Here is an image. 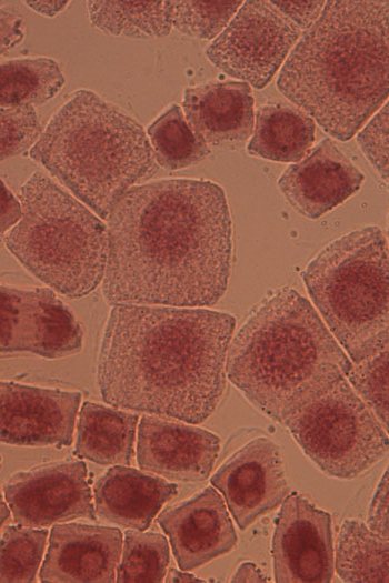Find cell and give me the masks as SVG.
<instances>
[{"label": "cell", "instance_id": "30bf717a", "mask_svg": "<svg viewBox=\"0 0 389 583\" xmlns=\"http://www.w3.org/2000/svg\"><path fill=\"white\" fill-rule=\"evenodd\" d=\"M82 335L74 314L53 290L0 285V353L60 359L82 349Z\"/></svg>", "mask_w": 389, "mask_h": 583}, {"label": "cell", "instance_id": "5b68a950", "mask_svg": "<svg viewBox=\"0 0 389 583\" xmlns=\"http://www.w3.org/2000/svg\"><path fill=\"white\" fill-rule=\"evenodd\" d=\"M30 157L100 219L157 171L142 125L93 91H76L49 120Z\"/></svg>", "mask_w": 389, "mask_h": 583}, {"label": "cell", "instance_id": "484cf974", "mask_svg": "<svg viewBox=\"0 0 389 583\" xmlns=\"http://www.w3.org/2000/svg\"><path fill=\"white\" fill-rule=\"evenodd\" d=\"M156 162L166 170L198 164L210 154L209 145L188 124L180 105L172 103L147 129Z\"/></svg>", "mask_w": 389, "mask_h": 583}, {"label": "cell", "instance_id": "9c48e42d", "mask_svg": "<svg viewBox=\"0 0 389 583\" xmlns=\"http://www.w3.org/2000/svg\"><path fill=\"white\" fill-rule=\"evenodd\" d=\"M301 30L270 1H243L207 48L210 62L256 89L270 83L300 38Z\"/></svg>", "mask_w": 389, "mask_h": 583}, {"label": "cell", "instance_id": "836d02e7", "mask_svg": "<svg viewBox=\"0 0 389 583\" xmlns=\"http://www.w3.org/2000/svg\"><path fill=\"white\" fill-rule=\"evenodd\" d=\"M326 1H270L299 29H309L319 18Z\"/></svg>", "mask_w": 389, "mask_h": 583}, {"label": "cell", "instance_id": "7a4b0ae2", "mask_svg": "<svg viewBox=\"0 0 389 583\" xmlns=\"http://www.w3.org/2000/svg\"><path fill=\"white\" fill-rule=\"evenodd\" d=\"M233 315L202 308L114 304L98 358L103 401L200 424L226 388Z\"/></svg>", "mask_w": 389, "mask_h": 583}, {"label": "cell", "instance_id": "603a6c76", "mask_svg": "<svg viewBox=\"0 0 389 583\" xmlns=\"http://www.w3.org/2000/svg\"><path fill=\"white\" fill-rule=\"evenodd\" d=\"M333 567L343 582L388 583L389 539L362 521L347 519L337 539Z\"/></svg>", "mask_w": 389, "mask_h": 583}, {"label": "cell", "instance_id": "ab89813d", "mask_svg": "<svg viewBox=\"0 0 389 583\" xmlns=\"http://www.w3.org/2000/svg\"><path fill=\"white\" fill-rule=\"evenodd\" d=\"M10 516V509L0 492V529Z\"/></svg>", "mask_w": 389, "mask_h": 583}, {"label": "cell", "instance_id": "d4e9b609", "mask_svg": "<svg viewBox=\"0 0 389 583\" xmlns=\"http://www.w3.org/2000/svg\"><path fill=\"white\" fill-rule=\"evenodd\" d=\"M63 84L61 69L51 58L0 62V109L43 104L54 98Z\"/></svg>", "mask_w": 389, "mask_h": 583}, {"label": "cell", "instance_id": "44dd1931", "mask_svg": "<svg viewBox=\"0 0 389 583\" xmlns=\"http://www.w3.org/2000/svg\"><path fill=\"white\" fill-rule=\"evenodd\" d=\"M139 415L84 402L80 409L74 454L100 465H130Z\"/></svg>", "mask_w": 389, "mask_h": 583}, {"label": "cell", "instance_id": "8fae6325", "mask_svg": "<svg viewBox=\"0 0 389 583\" xmlns=\"http://www.w3.org/2000/svg\"><path fill=\"white\" fill-rule=\"evenodd\" d=\"M87 473L83 461L71 459L13 473L3 486L13 521L44 527L76 519L96 520Z\"/></svg>", "mask_w": 389, "mask_h": 583}, {"label": "cell", "instance_id": "2e32d148", "mask_svg": "<svg viewBox=\"0 0 389 583\" xmlns=\"http://www.w3.org/2000/svg\"><path fill=\"white\" fill-rule=\"evenodd\" d=\"M182 571H191L230 552L237 534L222 496L211 486L159 514Z\"/></svg>", "mask_w": 389, "mask_h": 583}, {"label": "cell", "instance_id": "4316f807", "mask_svg": "<svg viewBox=\"0 0 389 583\" xmlns=\"http://www.w3.org/2000/svg\"><path fill=\"white\" fill-rule=\"evenodd\" d=\"M121 560L116 571L118 583H160L170 562L169 543L154 532L128 530L122 541Z\"/></svg>", "mask_w": 389, "mask_h": 583}, {"label": "cell", "instance_id": "b9f144b4", "mask_svg": "<svg viewBox=\"0 0 389 583\" xmlns=\"http://www.w3.org/2000/svg\"><path fill=\"white\" fill-rule=\"evenodd\" d=\"M1 466H2V463H1V459H0V470H1Z\"/></svg>", "mask_w": 389, "mask_h": 583}, {"label": "cell", "instance_id": "52a82bcc", "mask_svg": "<svg viewBox=\"0 0 389 583\" xmlns=\"http://www.w3.org/2000/svg\"><path fill=\"white\" fill-rule=\"evenodd\" d=\"M322 321L358 363L388 348V240L377 225L335 239L301 273Z\"/></svg>", "mask_w": 389, "mask_h": 583}, {"label": "cell", "instance_id": "8992f818", "mask_svg": "<svg viewBox=\"0 0 389 583\" xmlns=\"http://www.w3.org/2000/svg\"><path fill=\"white\" fill-rule=\"evenodd\" d=\"M19 201L21 218L4 235L8 250L64 296L93 291L104 275L107 224L41 171L23 183Z\"/></svg>", "mask_w": 389, "mask_h": 583}, {"label": "cell", "instance_id": "9a60e30c", "mask_svg": "<svg viewBox=\"0 0 389 583\" xmlns=\"http://www.w3.org/2000/svg\"><path fill=\"white\" fill-rule=\"evenodd\" d=\"M220 450L212 432L157 415H142L138 425L137 463L146 472L171 481L209 478Z\"/></svg>", "mask_w": 389, "mask_h": 583}, {"label": "cell", "instance_id": "e575fe53", "mask_svg": "<svg viewBox=\"0 0 389 583\" xmlns=\"http://www.w3.org/2000/svg\"><path fill=\"white\" fill-rule=\"evenodd\" d=\"M26 29V19L20 13L0 8V56L22 42Z\"/></svg>", "mask_w": 389, "mask_h": 583}, {"label": "cell", "instance_id": "ba28073f", "mask_svg": "<svg viewBox=\"0 0 389 583\" xmlns=\"http://www.w3.org/2000/svg\"><path fill=\"white\" fill-rule=\"evenodd\" d=\"M281 424L323 473L337 479L357 478L388 452V432L346 378Z\"/></svg>", "mask_w": 389, "mask_h": 583}, {"label": "cell", "instance_id": "3957f363", "mask_svg": "<svg viewBox=\"0 0 389 583\" xmlns=\"http://www.w3.org/2000/svg\"><path fill=\"white\" fill-rule=\"evenodd\" d=\"M389 1H326L277 79L279 92L330 137L350 140L389 91Z\"/></svg>", "mask_w": 389, "mask_h": 583}, {"label": "cell", "instance_id": "6da1fadb", "mask_svg": "<svg viewBox=\"0 0 389 583\" xmlns=\"http://www.w3.org/2000/svg\"><path fill=\"white\" fill-rule=\"evenodd\" d=\"M107 221L108 302L203 308L223 296L232 224L218 183L164 179L132 187Z\"/></svg>", "mask_w": 389, "mask_h": 583}, {"label": "cell", "instance_id": "1f68e13d", "mask_svg": "<svg viewBox=\"0 0 389 583\" xmlns=\"http://www.w3.org/2000/svg\"><path fill=\"white\" fill-rule=\"evenodd\" d=\"M389 107L386 102L357 134V142L379 175L388 181Z\"/></svg>", "mask_w": 389, "mask_h": 583}, {"label": "cell", "instance_id": "ac0fdd59", "mask_svg": "<svg viewBox=\"0 0 389 583\" xmlns=\"http://www.w3.org/2000/svg\"><path fill=\"white\" fill-rule=\"evenodd\" d=\"M363 180V173L325 138L282 172L278 187L291 208L316 220L355 194Z\"/></svg>", "mask_w": 389, "mask_h": 583}, {"label": "cell", "instance_id": "7402d4cb", "mask_svg": "<svg viewBox=\"0 0 389 583\" xmlns=\"http://www.w3.org/2000/svg\"><path fill=\"white\" fill-rule=\"evenodd\" d=\"M316 139L311 117L291 102L262 104L256 112L248 153L276 162L296 163L306 157Z\"/></svg>", "mask_w": 389, "mask_h": 583}, {"label": "cell", "instance_id": "4dcf8cb0", "mask_svg": "<svg viewBox=\"0 0 389 583\" xmlns=\"http://www.w3.org/2000/svg\"><path fill=\"white\" fill-rule=\"evenodd\" d=\"M42 133L32 105L0 109V161L31 149Z\"/></svg>", "mask_w": 389, "mask_h": 583}, {"label": "cell", "instance_id": "8d00e7d4", "mask_svg": "<svg viewBox=\"0 0 389 583\" xmlns=\"http://www.w3.org/2000/svg\"><path fill=\"white\" fill-rule=\"evenodd\" d=\"M268 579L263 575L260 569L251 562L241 563L231 575L230 582H267Z\"/></svg>", "mask_w": 389, "mask_h": 583}, {"label": "cell", "instance_id": "cb8c5ba5", "mask_svg": "<svg viewBox=\"0 0 389 583\" xmlns=\"http://www.w3.org/2000/svg\"><path fill=\"white\" fill-rule=\"evenodd\" d=\"M91 24L116 37L151 39L172 29L173 1H88Z\"/></svg>", "mask_w": 389, "mask_h": 583}, {"label": "cell", "instance_id": "f546056e", "mask_svg": "<svg viewBox=\"0 0 389 583\" xmlns=\"http://www.w3.org/2000/svg\"><path fill=\"white\" fill-rule=\"evenodd\" d=\"M389 352H380L351 366L348 382L353 391L367 404L383 429H389Z\"/></svg>", "mask_w": 389, "mask_h": 583}, {"label": "cell", "instance_id": "83f0119b", "mask_svg": "<svg viewBox=\"0 0 389 583\" xmlns=\"http://www.w3.org/2000/svg\"><path fill=\"white\" fill-rule=\"evenodd\" d=\"M47 537V529L7 526L0 539V582H36Z\"/></svg>", "mask_w": 389, "mask_h": 583}, {"label": "cell", "instance_id": "d6a6232c", "mask_svg": "<svg viewBox=\"0 0 389 583\" xmlns=\"http://www.w3.org/2000/svg\"><path fill=\"white\" fill-rule=\"evenodd\" d=\"M367 526L381 536L389 539V482L387 468L371 499L367 515Z\"/></svg>", "mask_w": 389, "mask_h": 583}, {"label": "cell", "instance_id": "d590c367", "mask_svg": "<svg viewBox=\"0 0 389 583\" xmlns=\"http://www.w3.org/2000/svg\"><path fill=\"white\" fill-rule=\"evenodd\" d=\"M21 218L19 199L0 179V237H3Z\"/></svg>", "mask_w": 389, "mask_h": 583}, {"label": "cell", "instance_id": "ffe728a7", "mask_svg": "<svg viewBox=\"0 0 389 583\" xmlns=\"http://www.w3.org/2000/svg\"><path fill=\"white\" fill-rule=\"evenodd\" d=\"M178 485L129 465H112L93 487L94 513L126 529L147 530Z\"/></svg>", "mask_w": 389, "mask_h": 583}, {"label": "cell", "instance_id": "d6986e66", "mask_svg": "<svg viewBox=\"0 0 389 583\" xmlns=\"http://www.w3.org/2000/svg\"><path fill=\"white\" fill-rule=\"evenodd\" d=\"M182 111L207 144L245 142L253 132L251 87L242 81H210L186 88Z\"/></svg>", "mask_w": 389, "mask_h": 583}, {"label": "cell", "instance_id": "277c9868", "mask_svg": "<svg viewBox=\"0 0 389 583\" xmlns=\"http://www.w3.org/2000/svg\"><path fill=\"white\" fill-rule=\"evenodd\" d=\"M231 339L226 376L279 423L352 366L318 311L291 288L263 299Z\"/></svg>", "mask_w": 389, "mask_h": 583}, {"label": "cell", "instance_id": "7c38bea8", "mask_svg": "<svg viewBox=\"0 0 389 583\" xmlns=\"http://www.w3.org/2000/svg\"><path fill=\"white\" fill-rule=\"evenodd\" d=\"M275 520L271 554L279 583H329L333 576L331 516L293 492Z\"/></svg>", "mask_w": 389, "mask_h": 583}, {"label": "cell", "instance_id": "f35d334b", "mask_svg": "<svg viewBox=\"0 0 389 583\" xmlns=\"http://www.w3.org/2000/svg\"><path fill=\"white\" fill-rule=\"evenodd\" d=\"M163 582H167V583H174V582L188 583V582H206V580L199 579L196 575H193L191 573H188L187 571H182V570L179 571V570L172 567V569H170L167 572Z\"/></svg>", "mask_w": 389, "mask_h": 583}, {"label": "cell", "instance_id": "4fadbf2b", "mask_svg": "<svg viewBox=\"0 0 389 583\" xmlns=\"http://www.w3.org/2000/svg\"><path fill=\"white\" fill-rule=\"evenodd\" d=\"M240 530L281 504L289 493L279 445L256 438L231 454L210 479Z\"/></svg>", "mask_w": 389, "mask_h": 583}, {"label": "cell", "instance_id": "e0dca14e", "mask_svg": "<svg viewBox=\"0 0 389 583\" xmlns=\"http://www.w3.org/2000/svg\"><path fill=\"white\" fill-rule=\"evenodd\" d=\"M122 541L121 531L112 526L54 524L39 573L40 581L112 583Z\"/></svg>", "mask_w": 389, "mask_h": 583}, {"label": "cell", "instance_id": "60d3db41", "mask_svg": "<svg viewBox=\"0 0 389 583\" xmlns=\"http://www.w3.org/2000/svg\"><path fill=\"white\" fill-rule=\"evenodd\" d=\"M4 4V1H0V8Z\"/></svg>", "mask_w": 389, "mask_h": 583}, {"label": "cell", "instance_id": "74e56055", "mask_svg": "<svg viewBox=\"0 0 389 583\" xmlns=\"http://www.w3.org/2000/svg\"><path fill=\"white\" fill-rule=\"evenodd\" d=\"M24 3L33 11L48 18H54L62 12L68 6L69 1H24Z\"/></svg>", "mask_w": 389, "mask_h": 583}, {"label": "cell", "instance_id": "5bb4252c", "mask_svg": "<svg viewBox=\"0 0 389 583\" xmlns=\"http://www.w3.org/2000/svg\"><path fill=\"white\" fill-rule=\"evenodd\" d=\"M81 393L0 381V442L69 446Z\"/></svg>", "mask_w": 389, "mask_h": 583}, {"label": "cell", "instance_id": "f1b7e54d", "mask_svg": "<svg viewBox=\"0 0 389 583\" xmlns=\"http://www.w3.org/2000/svg\"><path fill=\"white\" fill-rule=\"evenodd\" d=\"M242 1H173L172 27L184 36L217 38L241 7Z\"/></svg>", "mask_w": 389, "mask_h": 583}]
</instances>
